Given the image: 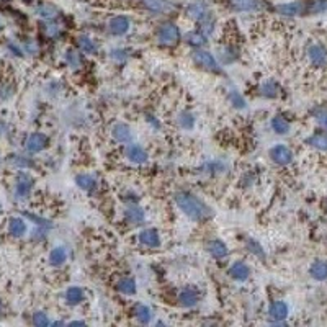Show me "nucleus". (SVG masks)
<instances>
[{
    "instance_id": "f257e3e1",
    "label": "nucleus",
    "mask_w": 327,
    "mask_h": 327,
    "mask_svg": "<svg viewBox=\"0 0 327 327\" xmlns=\"http://www.w3.org/2000/svg\"><path fill=\"white\" fill-rule=\"evenodd\" d=\"M174 201L178 210L195 223H206L213 218V215H215L211 208L208 206L200 196L188 192V190H178V192H175Z\"/></svg>"
},
{
    "instance_id": "f03ea898",
    "label": "nucleus",
    "mask_w": 327,
    "mask_h": 327,
    "mask_svg": "<svg viewBox=\"0 0 327 327\" xmlns=\"http://www.w3.org/2000/svg\"><path fill=\"white\" fill-rule=\"evenodd\" d=\"M156 39L162 47H175L182 41V31L174 21L160 23L156 29Z\"/></svg>"
},
{
    "instance_id": "7ed1b4c3",
    "label": "nucleus",
    "mask_w": 327,
    "mask_h": 327,
    "mask_svg": "<svg viewBox=\"0 0 327 327\" xmlns=\"http://www.w3.org/2000/svg\"><path fill=\"white\" fill-rule=\"evenodd\" d=\"M190 57H192L195 65H198L200 69L206 70V72H211V74H221L223 72V65L218 61V57L213 54V52L206 51L205 47L193 49Z\"/></svg>"
},
{
    "instance_id": "20e7f679",
    "label": "nucleus",
    "mask_w": 327,
    "mask_h": 327,
    "mask_svg": "<svg viewBox=\"0 0 327 327\" xmlns=\"http://www.w3.org/2000/svg\"><path fill=\"white\" fill-rule=\"evenodd\" d=\"M33 185H34V180L28 172H25V170L18 172L16 180H15V198L16 200H26L29 193H31Z\"/></svg>"
},
{
    "instance_id": "39448f33",
    "label": "nucleus",
    "mask_w": 327,
    "mask_h": 327,
    "mask_svg": "<svg viewBox=\"0 0 327 327\" xmlns=\"http://www.w3.org/2000/svg\"><path fill=\"white\" fill-rule=\"evenodd\" d=\"M269 157H270V160H272L273 164L280 165V167H287V165H290L291 162H293L295 154H293V151H291L288 146L277 144V146H273L272 149L269 151Z\"/></svg>"
},
{
    "instance_id": "423d86ee",
    "label": "nucleus",
    "mask_w": 327,
    "mask_h": 327,
    "mask_svg": "<svg viewBox=\"0 0 327 327\" xmlns=\"http://www.w3.org/2000/svg\"><path fill=\"white\" fill-rule=\"evenodd\" d=\"M200 291L196 287H183L180 288V291L177 293V303L180 305L182 308H187V309H192L200 303Z\"/></svg>"
},
{
    "instance_id": "0eeeda50",
    "label": "nucleus",
    "mask_w": 327,
    "mask_h": 327,
    "mask_svg": "<svg viewBox=\"0 0 327 327\" xmlns=\"http://www.w3.org/2000/svg\"><path fill=\"white\" fill-rule=\"evenodd\" d=\"M229 7L236 13H255L264 10L267 5L264 0H231Z\"/></svg>"
},
{
    "instance_id": "6e6552de",
    "label": "nucleus",
    "mask_w": 327,
    "mask_h": 327,
    "mask_svg": "<svg viewBox=\"0 0 327 327\" xmlns=\"http://www.w3.org/2000/svg\"><path fill=\"white\" fill-rule=\"evenodd\" d=\"M288 314H290V308L282 300L270 303L269 309H267V316H269V319L273 324H285V319L288 318Z\"/></svg>"
},
{
    "instance_id": "1a4fd4ad",
    "label": "nucleus",
    "mask_w": 327,
    "mask_h": 327,
    "mask_svg": "<svg viewBox=\"0 0 327 327\" xmlns=\"http://www.w3.org/2000/svg\"><path fill=\"white\" fill-rule=\"evenodd\" d=\"M124 157H126V160L131 164L142 165L149 160V152H147L142 146L129 142V144H126V149H124Z\"/></svg>"
},
{
    "instance_id": "9d476101",
    "label": "nucleus",
    "mask_w": 327,
    "mask_h": 327,
    "mask_svg": "<svg viewBox=\"0 0 327 327\" xmlns=\"http://www.w3.org/2000/svg\"><path fill=\"white\" fill-rule=\"evenodd\" d=\"M106 29H108V33L111 36H124L129 29H131V20L128 18L126 15H116L110 18L108 25H106Z\"/></svg>"
},
{
    "instance_id": "9b49d317",
    "label": "nucleus",
    "mask_w": 327,
    "mask_h": 327,
    "mask_svg": "<svg viewBox=\"0 0 327 327\" xmlns=\"http://www.w3.org/2000/svg\"><path fill=\"white\" fill-rule=\"evenodd\" d=\"M141 3L154 15H167L175 10V3L172 0H141Z\"/></svg>"
},
{
    "instance_id": "f8f14e48",
    "label": "nucleus",
    "mask_w": 327,
    "mask_h": 327,
    "mask_svg": "<svg viewBox=\"0 0 327 327\" xmlns=\"http://www.w3.org/2000/svg\"><path fill=\"white\" fill-rule=\"evenodd\" d=\"M275 11L282 16H288V18H293V16H300L306 13V2H301V0H295V2H287V3H280L275 7Z\"/></svg>"
},
{
    "instance_id": "ddd939ff",
    "label": "nucleus",
    "mask_w": 327,
    "mask_h": 327,
    "mask_svg": "<svg viewBox=\"0 0 327 327\" xmlns=\"http://www.w3.org/2000/svg\"><path fill=\"white\" fill-rule=\"evenodd\" d=\"M123 219L129 226H141L146 221V213L138 203H131L123 210Z\"/></svg>"
},
{
    "instance_id": "4468645a",
    "label": "nucleus",
    "mask_w": 327,
    "mask_h": 327,
    "mask_svg": "<svg viewBox=\"0 0 327 327\" xmlns=\"http://www.w3.org/2000/svg\"><path fill=\"white\" fill-rule=\"evenodd\" d=\"M210 10H211L210 3H208L206 0H193V2H190L185 7V15L190 20L198 21L203 18Z\"/></svg>"
},
{
    "instance_id": "2eb2a0df",
    "label": "nucleus",
    "mask_w": 327,
    "mask_h": 327,
    "mask_svg": "<svg viewBox=\"0 0 327 327\" xmlns=\"http://www.w3.org/2000/svg\"><path fill=\"white\" fill-rule=\"evenodd\" d=\"M111 138L115 139L118 144H129L133 142V129L126 123H115L111 126Z\"/></svg>"
},
{
    "instance_id": "dca6fc26",
    "label": "nucleus",
    "mask_w": 327,
    "mask_h": 327,
    "mask_svg": "<svg viewBox=\"0 0 327 327\" xmlns=\"http://www.w3.org/2000/svg\"><path fill=\"white\" fill-rule=\"evenodd\" d=\"M218 61L221 62V65H231L239 61L241 52L239 47H236L233 44H224L218 47Z\"/></svg>"
},
{
    "instance_id": "f3484780",
    "label": "nucleus",
    "mask_w": 327,
    "mask_h": 327,
    "mask_svg": "<svg viewBox=\"0 0 327 327\" xmlns=\"http://www.w3.org/2000/svg\"><path fill=\"white\" fill-rule=\"evenodd\" d=\"M251 273H252L251 267H249L244 260H236L234 264L228 269V275L233 278L234 282H239V283L247 282L249 277H251Z\"/></svg>"
},
{
    "instance_id": "a211bd4d",
    "label": "nucleus",
    "mask_w": 327,
    "mask_h": 327,
    "mask_svg": "<svg viewBox=\"0 0 327 327\" xmlns=\"http://www.w3.org/2000/svg\"><path fill=\"white\" fill-rule=\"evenodd\" d=\"M47 142H49V139H47L46 134H43V133H33V134H29L28 138H26V141H25V149L29 154H38V152L46 149Z\"/></svg>"
},
{
    "instance_id": "6ab92c4d",
    "label": "nucleus",
    "mask_w": 327,
    "mask_h": 327,
    "mask_svg": "<svg viewBox=\"0 0 327 327\" xmlns=\"http://www.w3.org/2000/svg\"><path fill=\"white\" fill-rule=\"evenodd\" d=\"M138 239H139L141 246L142 247H147V249H159L160 244H162V241H160L159 231L154 229V228L142 229L141 233H139V236H138Z\"/></svg>"
},
{
    "instance_id": "aec40b11",
    "label": "nucleus",
    "mask_w": 327,
    "mask_h": 327,
    "mask_svg": "<svg viewBox=\"0 0 327 327\" xmlns=\"http://www.w3.org/2000/svg\"><path fill=\"white\" fill-rule=\"evenodd\" d=\"M308 59L316 67L327 65V49L323 44H311L308 47Z\"/></svg>"
},
{
    "instance_id": "412c9836",
    "label": "nucleus",
    "mask_w": 327,
    "mask_h": 327,
    "mask_svg": "<svg viewBox=\"0 0 327 327\" xmlns=\"http://www.w3.org/2000/svg\"><path fill=\"white\" fill-rule=\"evenodd\" d=\"M205 249H206V252L210 254L213 259H216V260H223V259H226L229 255V249H228V246H226V242H223L221 239L208 241Z\"/></svg>"
},
{
    "instance_id": "4be33fe9",
    "label": "nucleus",
    "mask_w": 327,
    "mask_h": 327,
    "mask_svg": "<svg viewBox=\"0 0 327 327\" xmlns=\"http://www.w3.org/2000/svg\"><path fill=\"white\" fill-rule=\"evenodd\" d=\"M75 44H77V49H79L82 54L93 56V54H97V52H98L97 41L88 36V34H79L77 39H75Z\"/></svg>"
},
{
    "instance_id": "5701e85b",
    "label": "nucleus",
    "mask_w": 327,
    "mask_h": 327,
    "mask_svg": "<svg viewBox=\"0 0 327 327\" xmlns=\"http://www.w3.org/2000/svg\"><path fill=\"white\" fill-rule=\"evenodd\" d=\"M229 170V165L226 160L223 159H215V160H208L206 164H203V167H201V172L203 174H208L211 177H216V175H223L226 172Z\"/></svg>"
},
{
    "instance_id": "b1692460",
    "label": "nucleus",
    "mask_w": 327,
    "mask_h": 327,
    "mask_svg": "<svg viewBox=\"0 0 327 327\" xmlns=\"http://www.w3.org/2000/svg\"><path fill=\"white\" fill-rule=\"evenodd\" d=\"M133 316L139 324L147 326V324L152 323L154 313H152V309L149 306L144 305V303H136V305L133 306Z\"/></svg>"
},
{
    "instance_id": "393cba45",
    "label": "nucleus",
    "mask_w": 327,
    "mask_h": 327,
    "mask_svg": "<svg viewBox=\"0 0 327 327\" xmlns=\"http://www.w3.org/2000/svg\"><path fill=\"white\" fill-rule=\"evenodd\" d=\"M64 61L67 64V67L72 70H80L84 67V54L79 49H74V47H67L64 52Z\"/></svg>"
},
{
    "instance_id": "a878e982",
    "label": "nucleus",
    "mask_w": 327,
    "mask_h": 327,
    "mask_svg": "<svg viewBox=\"0 0 327 327\" xmlns=\"http://www.w3.org/2000/svg\"><path fill=\"white\" fill-rule=\"evenodd\" d=\"M64 300L69 306H79L85 301V290L82 287H69L64 293Z\"/></svg>"
},
{
    "instance_id": "bb28decb",
    "label": "nucleus",
    "mask_w": 327,
    "mask_h": 327,
    "mask_svg": "<svg viewBox=\"0 0 327 327\" xmlns=\"http://www.w3.org/2000/svg\"><path fill=\"white\" fill-rule=\"evenodd\" d=\"M183 41H185L190 47H193V49H198V47H205L208 44V36L196 28V29H192V31H188L185 36H183Z\"/></svg>"
},
{
    "instance_id": "cd10ccee",
    "label": "nucleus",
    "mask_w": 327,
    "mask_h": 327,
    "mask_svg": "<svg viewBox=\"0 0 327 327\" xmlns=\"http://www.w3.org/2000/svg\"><path fill=\"white\" fill-rule=\"evenodd\" d=\"M196 25H198L200 31H203L206 36L210 38L211 34L215 33V29H216V15H215V11L210 10V11H208V13L203 16V18L196 21Z\"/></svg>"
},
{
    "instance_id": "c85d7f7f",
    "label": "nucleus",
    "mask_w": 327,
    "mask_h": 327,
    "mask_svg": "<svg viewBox=\"0 0 327 327\" xmlns=\"http://www.w3.org/2000/svg\"><path fill=\"white\" fill-rule=\"evenodd\" d=\"M280 90H282L280 84H278L277 80H273V79L262 82L260 87H259L260 97H264V98H277L278 95H280Z\"/></svg>"
},
{
    "instance_id": "c756f323",
    "label": "nucleus",
    "mask_w": 327,
    "mask_h": 327,
    "mask_svg": "<svg viewBox=\"0 0 327 327\" xmlns=\"http://www.w3.org/2000/svg\"><path fill=\"white\" fill-rule=\"evenodd\" d=\"M75 183L80 190H84V192H88V193H92L93 190H97L98 187L97 177L92 174H79L75 177Z\"/></svg>"
},
{
    "instance_id": "7c9ffc66",
    "label": "nucleus",
    "mask_w": 327,
    "mask_h": 327,
    "mask_svg": "<svg viewBox=\"0 0 327 327\" xmlns=\"http://www.w3.org/2000/svg\"><path fill=\"white\" fill-rule=\"evenodd\" d=\"M270 128H272V131L275 134L283 136V134H288L290 133L291 124H290V121L283 115H275L270 120Z\"/></svg>"
},
{
    "instance_id": "2f4dec72",
    "label": "nucleus",
    "mask_w": 327,
    "mask_h": 327,
    "mask_svg": "<svg viewBox=\"0 0 327 327\" xmlns=\"http://www.w3.org/2000/svg\"><path fill=\"white\" fill-rule=\"evenodd\" d=\"M116 290L124 296H133L138 291V285H136V280L133 277H123L121 280H118Z\"/></svg>"
},
{
    "instance_id": "473e14b6",
    "label": "nucleus",
    "mask_w": 327,
    "mask_h": 327,
    "mask_svg": "<svg viewBox=\"0 0 327 327\" xmlns=\"http://www.w3.org/2000/svg\"><path fill=\"white\" fill-rule=\"evenodd\" d=\"M8 233L10 236L13 237H21L26 234V223L23 218H18V216H13L10 218L8 221Z\"/></svg>"
},
{
    "instance_id": "72a5a7b5",
    "label": "nucleus",
    "mask_w": 327,
    "mask_h": 327,
    "mask_svg": "<svg viewBox=\"0 0 327 327\" xmlns=\"http://www.w3.org/2000/svg\"><path fill=\"white\" fill-rule=\"evenodd\" d=\"M309 275L318 282L327 280V262L326 260H316L311 267H309Z\"/></svg>"
},
{
    "instance_id": "f704fd0d",
    "label": "nucleus",
    "mask_w": 327,
    "mask_h": 327,
    "mask_svg": "<svg viewBox=\"0 0 327 327\" xmlns=\"http://www.w3.org/2000/svg\"><path fill=\"white\" fill-rule=\"evenodd\" d=\"M43 33L47 39H59L64 34V29L59 23L52 21V20H46V23L43 25Z\"/></svg>"
},
{
    "instance_id": "c9c22d12",
    "label": "nucleus",
    "mask_w": 327,
    "mask_h": 327,
    "mask_svg": "<svg viewBox=\"0 0 327 327\" xmlns=\"http://www.w3.org/2000/svg\"><path fill=\"white\" fill-rule=\"evenodd\" d=\"M67 257H69L67 249L62 247V246H57L49 252V264L52 267H61L67 262Z\"/></svg>"
},
{
    "instance_id": "e433bc0d",
    "label": "nucleus",
    "mask_w": 327,
    "mask_h": 327,
    "mask_svg": "<svg viewBox=\"0 0 327 327\" xmlns=\"http://www.w3.org/2000/svg\"><path fill=\"white\" fill-rule=\"evenodd\" d=\"M34 11H36V15L43 20H54L59 15V10L52 3H39Z\"/></svg>"
},
{
    "instance_id": "4c0bfd02",
    "label": "nucleus",
    "mask_w": 327,
    "mask_h": 327,
    "mask_svg": "<svg viewBox=\"0 0 327 327\" xmlns=\"http://www.w3.org/2000/svg\"><path fill=\"white\" fill-rule=\"evenodd\" d=\"M177 123H178V126H180L182 129H185V131H190V129H193L195 128V124H196V118L192 111H188V110H183L178 113V116H177Z\"/></svg>"
},
{
    "instance_id": "58836bf2",
    "label": "nucleus",
    "mask_w": 327,
    "mask_h": 327,
    "mask_svg": "<svg viewBox=\"0 0 327 327\" xmlns=\"http://www.w3.org/2000/svg\"><path fill=\"white\" fill-rule=\"evenodd\" d=\"M305 142L318 151H327V134L324 133H314L309 138H306Z\"/></svg>"
},
{
    "instance_id": "ea45409f",
    "label": "nucleus",
    "mask_w": 327,
    "mask_h": 327,
    "mask_svg": "<svg viewBox=\"0 0 327 327\" xmlns=\"http://www.w3.org/2000/svg\"><path fill=\"white\" fill-rule=\"evenodd\" d=\"M246 249H247V252L249 254H252L254 257H257L259 260H262L264 262L265 259H267V252H265V249L262 247V244L260 242H257L255 239H249L246 241Z\"/></svg>"
},
{
    "instance_id": "a19ab883",
    "label": "nucleus",
    "mask_w": 327,
    "mask_h": 327,
    "mask_svg": "<svg viewBox=\"0 0 327 327\" xmlns=\"http://www.w3.org/2000/svg\"><path fill=\"white\" fill-rule=\"evenodd\" d=\"M110 59L115 64L118 65H121L124 62H128V59H129V51L128 49H124V47H113V49L110 51Z\"/></svg>"
},
{
    "instance_id": "79ce46f5",
    "label": "nucleus",
    "mask_w": 327,
    "mask_h": 327,
    "mask_svg": "<svg viewBox=\"0 0 327 327\" xmlns=\"http://www.w3.org/2000/svg\"><path fill=\"white\" fill-rule=\"evenodd\" d=\"M327 11V0H309L306 2V13H324Z\"/></svg>"
},
{
    "instance_id": "37998d69",
    "label": "nucleus",
    "mask_w": 327,
    "mask_h": 327,
    "mask_svg": "<svg viewBox=\"0 0 327 327\" xmlns=\"http://www.w3.org/2000/svg\"><path fill=\"white\" fill-rule=\"evenodd\" d=\"M228 100H229V103L233 105L236 110H246L247 108L246 98H244L237 90H229L228 92Z\"/></svg>"
},
{
    "instance_id": "c03bdc74",
    "label": "nucleus",
    "mask_w": 327,
    "mask_h": 327,
    "mask_svg": "<svg viewBox=\"0 0 327 327\" xmlns=\"http://www.w3.org/2000/svg\"><path fill=\"white\" fill-rule=\"evenodd\" d=\"M311 115L316 118V121L321 124V126L327 129V108L326 106H316V108H313Z\"/></svg>"
},
{
    "instance_id": "a18cd8bd",
    "label": "nucleus",
    "mask_w": 327,
    "mask_h": 327,
    "mask_svg": "<svg viewBox=\"0 0 327 327\" xmlns=\"http://www.w3.org/2000/svg\"><path fill=\"white\" fill-rule=\"evenodd\" d=\"M8 162L11 165H15V167H18V169H29V167H33V160L28 159V157H23V156H10Z\"/></svg>"
},
{
    "instance_id": "49530a36",
    "label": "nucleus",
    "mask_w": 327,
    "mask_h": 327,
    "mask_svg": "<svg viewBox=\"0 0 327 327\" xmlns=\"http://www.w3.org/2000/svg\"><path fill=\"white\" fill-rule=\"evenodd\" d=\"M31 323L36 327H46V326L51 324V321H49V318H47V314L44 311H36L33 314Z\"/></svg>"
},
{
    "instance_id": "de8ad7c7",
    "label": "nucleus",
    "mask_w": 327,
    "mask_h": 327,
    "mask_svg": "<svg viewBox=\"0 0 327 327\" xmlns=\"http://www.w3.org/2000/svg\"><path fill=\"white\" fill-rule=\"evenodd\" d=\"M25 51L28 52V54H36V52L39 51V44L33 38H28L25 41Z\"/></svg>"
},
{
    "instance_id": "09e8293b",
    "label": "nucleus",
    "mask_w": 327,
    "mask_h": 327,
    "mask_svg": "<svg viewBox=\"0 0 327 327\" xmlns=\"http://www.w3.org/2000/svg\"><path fill=\"white\" fill-rule=\"evenodd\" d=\"M144 116H146V121L149 123L154 129H160V128H162V124H160V120H159V118L154 116L152 113H146Z\"/></svg>"
},
{
    "instance_id": "8fccbe9b",
    "label": "nucleus",
    "mask_w": 327,
    "mask_h": 327,
    "mask_svg": "<svg viewBox=\"0 0 327 327\" xmlns=\"http://www.w3.org/2000/svg\"><path fill=\"white\" fill-rule=\"evenodd\" d=\"M241 183H242L244 187H252L254 183H255V175L252 174V172H247V174H244V175H242Z\"/></svg>"
},
{
    "instance_id": "3c124183",
    "label": "nucleus",
    "mask_w": 327,
    "mask_h": 327,
    "mask_svg": "<svg viewBox=\"0 0 327 327\" xmlns=\"http://www.w3.org/2000/svg\"><path fill=\"white\" fill-rule=\"evenodd\" d=\"M8 49L13 52V54H16V56H21V52H23L20 47L16 46V44H13V43H8Z\"/></svg>"
},
{
    "instance_id": "603ef678",
    "label": "nucleus",
    "mask_w": 327,
    "mask_h": 327,
    "mask_svg": "<svg viewBox=\"0 0 327 327\" xmlns=\"http://www.w3.org/2000/svg\"><path fill=\"white\" fill-rule=\"evenodd\" d=\"M67 326H85V321H72V323H67Z\"/></svg>"
},
{
    "instance_id": "864d4df0",
    "label": "nucleus",
    "mask_w": 327,
    "mask_h": 327,
    "mask_svg": "<svg viewBox=\"0 0 327 327\" xmlns=\"http://www.w3.org/2000/svg\"><path fill=\"white\" fill-rule=\"evenodd\" d=\"M3 129H5V124L0 121V133H3Z\"/></svg>"
},
{
    "instance_id": "5fc2aeb1",
    "label": "nucleus",
    "mask_w": 327,
    "mask_h": 327,
    "mask_svg": "<svg viewBox=\"0 0 327 327\" xmlns=\"http://www.w3.org/2000/svg\"><path fill=\"white\" fill-rule=\"evenodd\" d=\"M2 311H3V308H2V303H0V316H2Z\"/></svg>"
},
{
    "instance_id": "6e6d98bb",
    "label": "nucleus",
    "mask_w": 327,
    "mask_h": 327,
    "mask_svg": "<svg viewBox=\"0 0 327 327\" xmlns=\"http://www.w3.org/2000/svg\"><path fill=\"white\" fill-rule=\"evenodd\" d=\"M326 210H327V200H326Z\"/></svg>"
}]
</instances>
